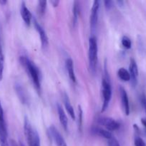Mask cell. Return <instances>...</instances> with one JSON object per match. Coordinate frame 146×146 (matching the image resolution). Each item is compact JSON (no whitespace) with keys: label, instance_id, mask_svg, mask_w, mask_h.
Masks as SVG:
<instances>
[{"label":"cell","instance_id":"cell-1","mask_svg":"<svg viewBox=\"0 0 146 146\" xmlns=\"http://www.w3.org/2000/svg\"><path fill=\"white\" fill-rule=\"evenodd\" d=\"M19 62L24 68L34 84V87L39 94L41 93V74L38 67L31 61L28 57L21 56L19 57Z\"/></svg>","mask_w":146,"mask_h":146},{"label":"cell","instance_id":"cell-2","mask_svg":"<svg viewBox=\"0 0 146 146\" xmlns=\"http://www.w3.org/2000/svg\"><path fill=\"white\" fill-rule=\"evenodd\" d=\"M97 56H98V46H97V38L94 36H92L89 39L88 58L90 71L92 74H94L96 71Z\"/></svg>","mask_w":146,"mask_h":146},{"label":"cell","instance_id":"cell-3","mask_svg":"<svg viewBox=\"0 0 146 146\" xmlns=\"http://www.w3.org/2000/svg\"><path fill=\"white\" fill-rule=\"evenodd\" d=\"M24 135L29 146H41L40 138L37 131L31 126L29 121L26 117L24 122Z\"/></svg>","mask_w":146,"mask_h":146},{"label":"cell","instance_id":"cell-4","mask_svg":"<svg viewBox=\"0 0 146 146\" xmlns=\"http://www.w3.org/2000/svg\"><path fill=\"white\" fill-rule=\"evenodd\" d=\"M104 78L102 79V97H103V104L102 106V110L101 112L103 113L107 110L108 108L109 104L111 100L112 97V87L111 84H110V78H109L108 74L107 72V69L105 68V71H104Z\"/></svg>","mask_w":146,"mask_h":146},{"label":"cell","instance_id":"cell-5","mask_svg":"<svg viewBox=\"0 0 146 146\" xmlns=\"http://www.w3.org/2000/svg\"><path fill=\"white\" fill-rule=\"evenodd\" d=\"M97 122L100 125H103L106 130L109 131H114L120 128V123L115 119L109 117H100L97 118Z\"/></svg>","mask_w":146,"mask_h":146},{"label":"cell","instance_id":"cell-6","mask_svg":"<svg viewBox=\"0 0 146 146\" xmlns=\"http://www.w3.org/2000/svg\"><path fill=\"white\" fill-rule=\"evenodd\" d=\"M99 9H100V1L98 0H95L93 1L92 7L91 9V14H90V25L92 31L95 29L98 21Z\"/></svg>","mask_w":146,"mask_h":146},{"label":"cell","instance_id":"cell-7","mask_svg":"<svg viewBox=\"0 0 146 146\" xmlns=\"http://www.w3.org/2000/svg\"><path fill=\"white\" fill-rule=\"evenodd\" d=\"M32 21L36 30L37 31V32H38L39 35H40V36L42 46V48H46V47L48 46L49 41H48V37H47V33H46L45 30H44V28L40 25V23L37 21V19H36L34 17H32Z\"/></svg>","mask_w":146,"mask_h":146},{"label":"cell","instance_id":"cell-8","mask_svg":"<svg viewBox=\"0 0 146 146\" xmlns=\"http://www.w3.org/2000/svg\"><path fill=\"white\" fill-rule=\"evenodd\" d=\"M129 73L130 75V82L133 87L137 85V78H138V68L135 60L132 58L130 61L129 66Z\"/></svg>","mask_w":146,"mask_h":146},{"label":"cell","instance_id":"cell-9","mask_svg":"<svg viewBox=\"0 0 146 146\" xmlns=\"http://www.w3.org/2000/svg\"><path fill=\"white\" fill-rule=\"evenodd\" d=\"M14 90H15L16 94L21 104L27 105L29 103V97L27 96V91L23 87V86L19 83H16L14 84Z\"/></svg>","mask_w":146,"mask_h":146},{"label":"cell","instance_id":"cell-10","mask_svg":"<svg viewBox=\"0 0 146 146\" xmlns=\"http://www.w3.org/2000/svg\"><path fill=\"white\" fill-rule=\"evenodd\" d=\"M49 133H50V135H51V138L55 142L57 146H67L62 135L60 134L58 130L54 125H51L50 127V128H49Z\"/></svg>","mask_w":146,"mask_h":146},{"label":"cell","instance_id":"cell-11","mask_svg":"<svg viewBox=\"0 0 146 146\" xmlns=\"http://www.w3.org/2000/svg\"><path fill=\"white\" fill-rule=\"evenodd\" d=\"M119 91H120V100H121L122 107H123V111L126 115H128L130 114V104H129L128 96L125 89L123 88L122 86H119Z\"/></svg>","mask_w":146,"mask_h":146},{"label":"cell","instance_id":"cell-12","mask_svg":"<svg viewBox=\"0 0 146 146\" xmlns=\"http://www.w3.org/2000/svg\"><path fill=\"white\" fill-rule=\"evenodd\" d=\"M20 14H21V18L24 20V23L27 25L29 26L31 24V21L32 20V15H31V12H30L29 9L28 7L26 6V4L24 1H22L21 4V7H20Z\"/></svg>","mask_w":146,"mask_h":146},{"label":"cell","instance_id":"cell-13","mask_svg":"<svg viewBox=\"0 0 146 146\" xmlns=\"http://www.w3.org/2000/svg\"><path fill=\"white\" fill-rule=\"evenodd\" d=\"M57 110L60 123L62 125L63 128H64L65 131H67V128H68V119H67V115H66V113L65 112H64V109L62 108V106H60V104H57Z\"/></svg>","mask_w":146,"mask_h":146},{"label":"cell","instance_id":"cell-14","mask_svg":"<svg viewBox=\"0 0 146 146\" xmlns=\"http://www.w3.org/2000/svg\"><path fill=\"white\" fill-rule=\"evenodd\" d=\"M91 132L93 134H94V135L102 137V138H105L107 140L110 139L112 137H113V134L110 133V131L105 129H103V128H99V127H93L91 130Z\"/></svg>","mask_w":146,"mask_h":146},{"label":"cell","instance_id":"cell-15","mask_svg":"<svg viewBox=\"0 0 146 146\" xmlns=\"http://www.w3.org/2000/svg\"><path fill=\"white\" fill-rule=\"evenodd\" d=\"M66 68H67V71L68 72L69 77H70V80L72 82H76V76L75 74H74V64H73V61L71 58H68L66 60L65 62Z\"/></svg>","mask_w":146,"mask_h":146},{"label":"cell","instance_id":"cell-16","mask_svg":"<svg viewBox=\"0 0 146 146\" xmlns=\"http://www.w3.org/2000/svg\"><path fill=\"white\" fill-rule=\"evenodd\" d=\"M4 54H3V47H2V30H1V26L0 24V81L2 80L3 73H4Z\"/></svg>","mask_w":146,"mask_h":146},{"label":"cell","instance_id":"cell-17","mask_svg":"<svg viewBox=\"0 0 146 146\" xmlns=\"http://www.w3.org/2000/svg\"><path fill=\"white\" fill-rule=\"evenodd\" d=\"M63 101H64V106H65L66 110H67V113H69V115L71 116V118L73 120L75 119V113H74V108H73L72 106L71 103H70V99L68 98V96L64 93V96H63Z\"/></svg>","mask_w":146,"mask_h":146},{"label":"cell","instance_id":"cell-18","mask_svg":"<svg viewBox=\"0 0 146 146\" xmlns=\"http://www.w3.org/2000/svg\"><path fill=\"white\" fill-rule=\"evenodd\" d=\"M80 3L77 1H74L73 3V8H72V25L73 27H75L77 24L78 21V17L80 15Z\"/></svg>","mask_w":146,"mask_h":146},{"label":"cell","instance_id":"cell-19","mask_svg":"<svg viewBox=\"0 0 146 146\" xmlns=\"http://www.w3.org/2000/svg\"><path fill=\"white\" fill-rule=\"evenodd\" d=\"M118 77L123 81H130V75L129 71L124 68H120L117 71Z\"/></svg>","mask_w":146,"mask_h":146},{"label":"cell","instance_id":"cell-20","mask_svg":"<svg viewBox=\"0 0 146 146\" xmlns=\"http://www.w3.org/2000/svg\"><path fill=\"white\" fill-rule=\"evenodd\" d=\"M121 43H122V45L125 47V48L127 49H130L132 46V42H131V40L129 37H127V36H123L121 39Z\"/></svg>","mask_w":146,"mask_h":146},{"label":"cell","instance_id":"cell-21","mask_svg":"<svg viewBox=\"0 0 146 146\" xmlns=\"http://www.w3.org/2000/svg\"><path fill=\"white\" fill-rule=\"evenodd\" d=\"M82 109L81 106H78V127L80 132H82Z\"/></svg>","mask_w":146,"mask_h":146},{"label":"cell","instance_id":"cell-22","mask_svg":"<svg viewBox=\"0 0 146 146\" xmlns=\"http://www.w3.org/2000/svg\"><path fill=\"white\" fill-rule=\"evenodd\" d=\"M46 8H47V1H44V0L39 1V12L41 15H43L44 14Z\"/></svg>","mask_w":146,"mask_h":146},{"label":"cell","instance_id":"cell-23","mask_svg":"<svg viewBox=\"0 0 146 146\" xmlns=\"http://www.w3.org/2000/svg\"><path fill=\"white\" fill-rule=\"evenodd\" d=\"M135 146H146L145 143L143 141V138L139 136H136L134 139Z\"/></svg>","mask_w":146,"mask_h":146},{"label":"cell","instance_id":"cell-24","mask_svg":"<svg viewBox=\"0 0 146 146\" xmlns=\"http://www.w3.org/2000/svg\"><path fill=\"white\" fill-rule=\"evenodd\" d=\"M107 146H120L118 141L114 137L107 140Z\"/></svg>","mask_w":146,"mask_h":146},{"label":"cell","instance_id":"cell-25","mask_svg":"<svg viewBox=\"0 0 146 146\" xmlns=\"http://www.w3.org/2000/svg\"><path fill=\"white\" fill-rule=\"evenodd\" d=\"M140 102L146 113V95L145 94H143L140 96Z\"/></svg>","mask_w":146,"mask_h":146},{"label":"cell","instance_id":"cell-26","mask_svg":"<svg viewBox=\"0 0 146 146\" xmlns=\"http://www.w3.org/2000/svg\"><path fill=\"white\" fill-rule=\"evenodd\" d=\"M104 7L107 9H110L113 7V1H109V0H106V1H104Z\"/></svg>","mask_w":146,"mask_h":146},{"label":"cell","instance_id":"cell-27","mask_svg":"<svg viewBox=\"0 0 146 146\" xmlns=\"http://www.w3.org/2000/svg\"><path fill=\"white\" fill-rule=\"evenodd\" d=\"M50 4L53 6L54 7H56L58 6L59 3H60V1L59 0H52V1H50Z\"/></svg>","mask_w":146,"mask_h":146},{"label":"cell","instance_id":"cell-28","mask_svg":"<svg viewBox=\"0 0 146 146\" xmlns=\"http://www.w3.org/2000/svg\"><path fill=\"white\" fill-rule=\"evenodd\" d=\"M9 146H19L18 144L16 143L15 141H14V140H10L9 141Z\"/></svg>","mask_w":146,"mask_h":146},{"label":"cell","instance_id":"cell-29","mask_svg":"<svg viewBox=\"0 0 146 146\" xmlns=\"http://www.w3.org/2000/svg\"><path fill=\"white\" fill-rule=\"evenodd\" d=\"M141 123H142V124L144 125V127L145 128V129H146V118H142Z\"/></svg>","mask_w":146,"mask_h":146},{"label":"cell","instance_id":"cell-30","mask_svg":"<svg viewBox=\"0 0 146 146\" xmlns=\"http://www.w3.org/2000/svg\"><path fill=\"white\" fill-rule=\"evenodd\" d=\"M7 3V0H0V4H1V5H5Z\"/></svg>","mask_w":146,"mask_h":146},{"label":"cell","instance_id":"cell-31","mask_svg":"<svg viewBox=\"0 0 146 146\" xmlns=\"http://www.w3.org/2000/svg\"><path fill=\"white\" fill-rule=\"evenodd\" d=\"M19 146H25V145H24V144L23 143L20 142L19 144Z\"/></svg>","mask_w":146,"mask_h":146}]
</instances>
